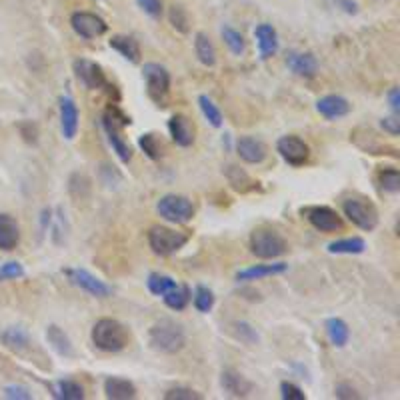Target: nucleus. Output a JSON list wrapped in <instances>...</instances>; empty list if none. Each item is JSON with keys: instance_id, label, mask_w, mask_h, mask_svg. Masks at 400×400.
<instances>
[{"instance_id": "obj_1", "label": "nucleus", "mask_w": 400, "mask_h": 400, "mask_svg": "<svg viewBox=\"0 0 400 400\" xmlns=\"http://www.w3.org/2000/svg\"><path fill=\"white\" fill-rule=\"evenodd\" d=\"M130 122L132 120L129 114L119 109L116 104H110L102 112V129H104L106 140L120 162H124V164H129L132 160V146L129 144V140L124 139V129L130 126Z\"/></svg>"}, {"instance_id": "obj_2", "label": "nucleus", "mask_w": 400, "mask_h": 400, "mask_svg": "<svg viewBox=\"0 0 400 400\" xmlns=\"http://www.w3.org/2000/svg\"><path fill=\"white\" fill-rule=\"evenodd\" d=\"M92 344L106 354H119L130 344V330L116 319H100L90 330Z\"/></svg>"}, {"instance_id": "obj_3", "label": "nucleus", "mask_w": 400, "mask_h": 400, "mask_svg": "<svg viewBox=\"0 0 400 400\" xmlns=\"http://www.w3.org/2000/svg\"><path fill=\"white\" fill-rule=\"evenodd\" d=\"M149 344L159 354H176L186 346V332L172 319H160L149 329Z\"/></svg>"}, {"instance_id": "obj_4", "label": "nucleus", "mask_w": 400, "mask_h": 400, "mask_svg": "<svg viewBox=\"0 0 400 400\" xmlns=\"http://www.w3.org/2000/svg\"><path fill=\"white\" fill-rule=\"evenodd\" d=\"M249 246L250 252L260 260L280 259L289 252V242L284 240V236L274 229H266V226L252 230Z\"/></svg>"}, {"instance_id": "obj_5", "label": "nucleus", "mask_w": 400, "mask_h": 400, "mask_svg": "<svg viewBox=\"0 0 400 400\" xmlns=\"http://www.w3.org/2000/svg\"><path fill=\"white\" fill-rule=\"evenodd\" d=\"M146 239H149L150 250L156 256L166 259V256H172V254H176V252H180L186 246L189 234L156 224V226H150L149 232H146Z\"/></svg>"}, {"instance_id": "obj_6", "label": "nucleus", "mask_w": 400, "mask_h": 400, "mask_svg": "<svg viewBox=\"0 0 400 400\" xmlns=\"http://www.w3.org/2000/svg\"><path fill=\"white\" fill-rule=\"evenodd\" d=\"M342 212L349 219V222H352L356 229L364 230V232H372L380 222L379 209L369 199H362V196H350L344 200Z\"/></svg>"}, {"instance_id": "obj_7", "label": "nucleus", "mask_w": 400, "mask_h": 400, "mask_svg": "<svg viewBox=\"0 0 400 400\" xmlns=\"http://www.w3.org/2000/svg\"><path fill=\"white\" fill-rule=\"evenodd\" d=\"M142 79L146 84V94L156 106H166L170 96V72L159 62H146L142 66Z\"/></svg>"}, {"instance_id": "obj_8", "label": "nucleus", "mask_w": 400, "mask_h": 400, "mask_svg": "<svg viewBox=\"0 0 400 400\" xmlns=\"http://www.w3.org/2000/svg\"><path fill=\"white\" fill-rule=\"evenodd\" d=\"M156 212L162 220L170 224H189L194 219V202L182 194H164L156 202Z\"/></svg>"}, {"instance_id": "obj_9", "label": "nucleus", "mask_w": 400, "mask_h": 400, "mask_svg": "<svg viewBox=\"0 0 400 400\" xmlns=\"http://www.w3.org/2000/svg\"><path fill=\"white\" fill-rule=\"evenodd\" d=\"M72 69H74V76H76V80H79L80 84H82L86 90H106L109 94L114 92V86L109 82L102 66L96 64L94 60H89V59L74 60Z\"/></svg>"}, {"instance_id": "obj_10", "label": "nucleus", "mask_w": 400, "mask_h": 400, "mask_svg": "<svg viewBox=\"0 0 400 400\" xmlns=\"http://www.w3.org/2000/svg\"><path fill=\"white\" fill-rule=\"evenodd\" d=\"M62 274L69 279L72 286H76L82 292H86L94 299H109L112 294V286L106 284L104 280H100L99 276H94L92 272L84 269H62Z\"/></svg>"}, {"instance_id": "obj_11", "label": "nucleus", "mask_w": 400, "mask_h": 400, "mask_svg": "<svg viewBox=\"0 0 400 400\" xmlns=\"http://www.w3.org/2000/svg\"><path fill=\"white\" fill-rule=\"evenodd\" d=\"M276 152L280 154V159L294 169L304 166L310 159V146L300 136H294V134L280 136L276 140Z\"/></svg>"}, {"instance_id": "obj_12", "label": "nucleus", "mask_w": 400, "mask_h": 400, "mask_svg": "<svg viewBox=\"0 0 400 400\" xmlns=\"http://www.w3.org/2000/svg\"><path fill=\"white\" fill-rule=\"evenodd\" d=\"M70 26L72 30L79 34L80 39L84 40H94L100 39L102 34H106L109 30V24L106 20L94 14V12H86V10H79L70 16Z\"/></svg>"}, {"instance_id": "obj_13", "label": "nucleus", "mask_w": 400, "mask_h": 400, "mask_svg": "<svg viewBox=\"0 0 400 400\" xmlns=\"http://www.w3.org/2000/svg\"><path fill=\"white\" fill-rule=\"evenodd\" d=\"M302 216L309 220L310 224L319 232H324V234H334V232H340L342 230V219L340 214L334 209L330 206H306V209L300 210Z\"/></svg>"}, {"instance_id": "obj_14", "label": "nucleus", "mask_w": 400, "mask_h": 400, "mask_svg": "<svg viewBox=\"0 0 400 400\" xmlns=\"http://www.w3.org/2000/svg\"><path fill=\"white\" fill-rule=\"evenodd\" d=\"M169 134L172 142L180 149H189L196 140V129L194 122L186 114H174L169 120Z\"/></svg>"}, {"instance_id": "obj_15", "label": "nucleus", "mask_w": 400, "mask_h": 400, "mask_svg": "<svg viewBox=\"0 0 400 400\" xmlns=\"http://www.w3.org/2000/svg\"><path fill=\"white\" fill-rule=\"evenodd\" d=\"M220 386L232 399H246V396L252 394V390H254V384L234 369L222 370V374H220Z\"/></svg>"}, {"instance_id": "obj_16", "label": "nucleus", "mask_w": 400, "mask_h": 400, "mask_svg": "<svg viewBox=\"0 0 400 400\" xmlns=\"http://www.w3.org/2000/svg\"><path fill=\"white\" fill-rule=\"evenodd\" d=\"M286 66L292 74H296L300 79H314L319 74V60L312 52L292 50L286 54Z\"/></svg>"}, {"instance_id": "obj_17", "label": "nucleus", "mask_w": 400, "mask_h": 400, "mask_svg": "<svg viewBox=\"0 0 400 400\" xmlns=\"http://www.w3.org/2000/svg\"><path fill=\"white\" fill-rule=\"evenodd\" d=\"M80 126V114L76 102L70 96L60 99V132L64 140H74L79 134Z\"/></svg>"}, {"instance_id": "obj_18", "label": "nucleus", "mask_w": 400, "mask_h": 400, "mask_svg": "<svg viewBox=\"0 0 400 400\" xmlns=\"http://www.w3.org/2000/svg\"><path fill=\"white\" fill-rule=\"evenodd\" d=\"M236 154L246 164H260L269 156V146L254 136H240L236 140Z\"/></svg>"}, {"instance_id": "obj_19", "label": "nucleus", "mask_w": 400, "mask_h": 400, "mask_svg": "<svg viewBox=\"0 0 400 400\" xmlns=\"http://www.w3.org/2000/svg\"><path fill=\"white\" fill-rule=\"evenodd\" d=\"M350 110H352V104L340 94H326V96L316 100V112L326 120L344 119V116H349Z\"/></svg>"}, {"instance_id": "obj_20", "label": "nucleus", "mask_w": 400, "mask_h": 400, "mask_svg": "<svg viewBox=\"0 0 400 400\" xmlns=\"http://www.w3.org/2000/svg\"><path fill=\"white\" fill-rule=\"evenodd\" d=\"M254 39H256V49H259V59L269 60L279 52V32L272 24H259L254 29Z\"/></svg>"}, {"instance_id": "obj_21", "label": "nucleus", "mask_w": 400, "mask_h": 400, "mask_svg": "<svg viewBox=\"0 0 400 400\" xmlns=\"http://www.w3.org/2000/svg\"><path fill=\"white\" fill-rule=\"evenodd\" d=\"M289 272V264L286 262H272V264H254L249 269H242L236 272V280L239 282H254V280H264L270 276H280Z\"/></svg>"}, {"instance_id": "obj_22", "label": "nucleus", "mask_w": 400, "mask_h": 400, "mask_svg": "<svg viewBox=\"0 0 400 400\" xmlns=\"http://www.w3.org/2000/svg\"><path fill=\"white\" fill-rule=\"evenodd\" d=\"M224 176L229 180L230 189L236 190L240 194H249V192H256L260 190V182L250 176L244 169H240L236 164H229L224 166Z\"/></svg>"}, {"instance_id": "obj_23", "label": "nucleus", "mask_w": 400, "mask_h": 400, "mask_svg": "<svg viewBox=\"0 0 400 400\" xmlns=\"http://www.w3.org/2000/svg\"><path fill=\"white\" fill-rule=\"evenodd\" d=\"M0 342L14 354H26L32 346V339L22 326H9L0 332Z\"/></svg>"}, {"instance_id": "obj_24", "label": "nucleus", "mask_w": 400, "mask_h": 400, "mask_svg": "<svg viewBox=\"0 0 400 400\" xmlns=\"http://www.w3.org/2000/svg\"><path fill=\"white\" fill-rule=\"evenodd\" d=\"M104 396L109 400H132L136 399V386L134 382L122 376H109L104 380Z\"/></svg>"}, {"instance_id": "obj_25", "label": "nucleus", "mask_w": 400, "mask_h": 400, "mask_svg": "<svg viewBox=\"0 0 400 400\" xmlns=\"http://www.w3.org/2000/svg\"><path fill=\"white\" fill-rule=\"evenodd\" d=\"M109 46L112 50H116L120 56L124 60H129L130 64H139L142 59V50H140L139 40L129 34H114L109 40Z\"/></svg>"}, {"instance_id": "obj_26", "label": "nucleus", "mask_w": 400, "mask_h": 400, "mask_svg": "<svg viewBox=\"0 0 400 400\" xmlns=\"http://www.w3.org/2000/svg\"><path fill=\"white\" fill-rule=\"evenodd\" d=\"M20 226L14 216L0 212V250L10 252L19 246Z\"/></svg>"}, {"instance_id": "obj_27", "label": "nucleus", "mask_w": 400, "mask_h": 400, "mask_svg": "<svg viewBox=\"0 0 400 400\" xmlns=\"http://www.w3.org/2000/svg\"><path fill=\"white\" fill-rule=\"evenodd\" d=\"M46 340H49L50 349L54 350L56 354H60V356H64V359H72L74 356L72 340L69 339V334L60 329L59 324H49L46 326Z\"/></svg>"}, {"instance_id": "obj_28", "label": "nucleus", "mask_w": 400, "mask_h": 400, "mask_svg": "<svg viewBox=\"0 0 400 400\" xmlns=\"http://www.w3.org/2000/svg\"><path fill=\"white\" fill-rule=\"evenodd\" d=\"M194 54L202 66L206 69H212L219 60V54H216V49H214V42L210 40V36L206 32H196L194 34Z\"/></svg>"}, {"instance_id": "obj_29", "label": "nucleus", "mask_w": 400, "mask_h": 400, "mask_svg": "<svg viewBox=\"0 0 400 400\" xmlns=\"http://www.w3.org/2000/svg\"><path fill=\"white\" fill-rule=\"evenodd\" d=\"M324 330H326V336H329L330 344L334 349H344L350 340V329L349 324L339 316H330L324 320Z\"/></svg>"}, {"instance_id": "obj_30", "label": "nucleus", "mask_w": 400, "mask_h": 400, "mask_svg": "<svg viewBox=\"0 0 400 400\" xmlns=\"http://www.w3.org/2000/svg\"><path fill=\"white\" fill-rule=\"evenodd\" d=\"M50 392L56 400H82L84 386L76 380H56L54 384H50Z\"/></svg>"}, {"instance_id": "obj_31", "label": "nucleus", "mask_w": 400, "mask_h": 400, "mask_svg": "<svg viewBox=\"0 0 400 400\" xmlns=\"http://www.w3.org/2000/svg\"><path fill=\"white\" fill-rule=\"evenodd\" d=\"M190 299H192V289H190L189 284H184V282H176V286L172 290H169V292L162 296L164 304H166L170 310H174V312H180V310L186 309L190 304Z\"/></svg>"}, {"instance_id": "obj_32", "label": "nucleus", "mask_w": 400, "mask_h": 400, "mask_svg": "<svg viewBox=\"0 0 400 400\" xmlns=\"http://www.w3.org/2000/svg\"><path fill=\"white\" fill-rule=\"evenodd\" d=\"M326 250H329L330 254H350V256H356V254H362L366 250V240L360 239V236L332 240V242H329Z\"/></svg>"}, {"instance_id": "obj_33", "label": "nucleus", "mask_w": 400, "mask_h": 400, "mask_svg": "<svg viewBox=\"0 0 400 400\" xmlns=\"http://www.w3.org/2000/svg\"><path fill=\"white\" fill-rule=\"evenodd\" d=\"M230 334L236 340H240L242 344H249V346H254V344L260 342L259 330L254 329L250 322H246V320H234V322H230Z\"/></svg>"}, {"instance_id": "obj_34", "label": "nucleus", "mask_w": 400, "mask_h": 400, "mask_svg": "<svg viewBox=\"0 0 400 400\" xmlns=\"http://www.w3.org/2000/svg\"><path fill=\"white\" fill-rule=\"evenodd\" d=\"M220 36H222V42H224V46L230 50L232 56H242V54L246 52V40H244V36H242L236 29L224 24V26L220 29Z\"/></svg>"}, {"instance_id": "obj_35", "label": "nucleus", "mask_w": 400, "mask_h": 400, "mask_svg": "<svg viewBox=\"0 0 400 400\" xmlns=\"http://www.w3.org/2000/svg\"><path fill=\"white\" fill-rule=\"evenodd\" d=\"M199 109H200V112H202V116L206 119V122H209L212 129H222V124H224V116H222V112H220L219 104L210 99L209 94H200Z\"/></svg>"}, {"instance_id": "obj_36", "label": "nucleus", "mask_w": 400, "mask_h": 400, "mask_svg": "<svg viewBox=\"0 0 400 400\" xmlns=\"http://www.w3.org/2000/svg\"><path fill=\"white\" fill-rule=\"evenodd\" d=\"M140 150L149 156L150 160H160L164 156V144L156 132H144L139 136Z\"/></svg>"}, {"instance_id": "obj_37", "label": "nucleus", "mask_w": 400, "mask_h": 400, "mask_svg": "<svg viewBox=\"0 0 400 400\" xmlns=\"http://www.w3.org/2000/svg\"><path fill=\"white\" fill-rule=\"evenodd\" d=\"M176 286V280L169 276V274H162V272H150L149 279H146V289L150 294L162 299L169 290H172Z\"/></svg>"}, {"instance_id": "obj_38", "label": "nucleus", "mask_w": 400, "mask_h": 400, "mask_svg": "<svg viewBox=\"0 0 400 400\" xmlns=\"http://www.w3.org/2000/svg\"><path fill=\"white\" fill-rule=\"evenodd\" d=\"M376 182L382 192L386 194H399L400 192V170L394 166H384L376 174Z\"/></svg>"}, {"instance_id": "obj_39", "label": "nucleus", "mask_w": 400, "mask_h": 400, "mask_svg": "<svg viewBox=\"0 0 400 400\" xmlns=\"http://www.w3.org/2000/svg\"><path fill=\"white\" fill-rule=\"evenodd\" d=\"M190 302L194 304V309L199 310L200 314H209L210 310L214 309V302H216V296L214 292L204 286V284H199L196 289L192 290V299Z\"/></svg>"}, {"instance_id": "obj_40", "label": "nucleus", "mask_w": 400, "mask_h": 400, "mask_svg": "<svg viewBox=\"0 0 400 400\" xmlns=\"http://www.w3.org/2000/svg\"><path fill=\"white\" fill-rule=\"evenodd\" d=\"M169 22L172 29L180 34H189L190 32V14L189 10L182 4H172L169 9Z\"/></svg>"}, {"instance_id": "obj_41", "label": "nucleus", "mask_w": 400, "mask_h": 400, "mask_svg": "<svg viewBox=\"0 0 400 400\" xmlns=\"http://www.w3.org/2000/svg\"><path fill=\"white\" fill-rule=\"evenodd\" d=\"M24 274H26V270L16 260H10V262L0 264V282H4V280H19Z\"/></svg>"}, {"instance_id": "obj_42", "label": "nucleus", "mask_w": 400, "mask_h": 400, "mask_svg": "<svg viewBox=\"0 0 400 400\" xmlns=\"http://www.w3.org/2000/svg\"><path fill=\"white\" fill-rule=\"evenodd\" d=\"M204 396L196 392L194 389L189 386H176V389H170L164 392V400H202Z\"/></svg>"}, {"instance_id": "obj_43", "label": "nucleus", "mask_w": 400, "mask_h": 400, "mask_svg": "<svg viewBox=\"0 0 400 400\" xmlns=\"http://www.w3.org/2000/svg\"><path fill=\"white\" fill-rule=\"evenodd\" d=\"M280 399L282 400H306V394L294 382H280Z\"/></svg>"}, {"instance_id": "obj_44", "label": "nucleus", "mask_w": 400, "mask_h": 400, "mask_svg": "<svg viewBox=\"0 0 400 400\" xmlns=\"http://www.w3.org/2000/svg\"><path fill=\"white\" fill-rule=\"evenodd\" d=\"M334 396L340 400H359L360 392L352 384H349V382H339L334 386Z\"/></svg>"}, {"instance_id": "obj_45", "label": "nucleus", "mask_w": 400, "mask_h": 400, "mask_svg": "<svg viewBox=\"0 0 400 400\" xmlns=\"http://www.w3.org/2000/svg\"><path fill=\"white\" fill-rule=\"evenodd\" d=\"M139 6L144 14H149L150 19H160L162 16V0H136Z\"/></svg>"}, {"instance_id": "obj_46", "label": "nucleus", "mask_w": 400, "mask_h": 400, "mask_svg": "<svg viewBox=\"0 0 400 400\" xmlns=\"http://www.w3.org/2000/svg\"><path fill=\"white\" fill-rule=\"evenodd\" d=\"M380 129L384 130L389 136H399L400 134V116L399 114H390L380 119Z\"/></svg>"}, {"instance_id": "obj_47", "label": "nucleus", "mask_w": 400, "mask_h": 400, "mask_svg": "<svg viewBox=\"0 0 400 400\" xmlns=\"http://www.w3.org/2000/svg\"><path fill=\"white\" fill-rule=\"evenodd\" d=\"M4 396L10 400H30L32 394L26 386H20V384H10L4 389Z\"/></svg>"}, {"instance_id": "obj_48", "label": "nucleus", "mask_w": 400, "mask_h": 400, "mask_svg": "<svg viewBox=\"0 0 400 400\" xmlns=\"http://www.w3.org/2000/svg\"><path fill=\"white\" fill-rule=\"evenodd\" d=\"M386 100H389V106L392 110V114H399L400 112V89L399 86H392L386 92Z\"/></svg>"}, {"instance_id": "obj_49", "label": "nucleus", "mask_w": 400, "mask_h": 400, "mask_svg": "<svg viewBox=\"0 0 400 400\" xmlns=\"http://www.w3.org/2000/svg\"><path fill=\"white\" fill-rule=\"evenodd\" d=\"M334 4L346 14H359V4L354 0H334Z\"/></svg>"}]
</instances>
